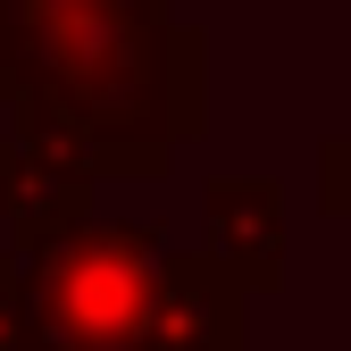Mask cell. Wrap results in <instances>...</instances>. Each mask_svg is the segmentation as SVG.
<instances>
[{
  "label": "cell",
  "instance_id": "6da1fadb",
  "mask_svg": "<svg viewBox=\"0 0 351 351\" xmlns=\"http://www.w3.org/2000/svg\"><path fill=\"white\" fill-rule=\"evenodd\" d=\"M9 101L42 93L93 125L109 176H159L209 125V51L167 0H0Z\"/></svg>",
  "mask_w": 351,
  "mask_h": 351
},
{
  "label": "cell",
  "instance_id": "7a4b0ae2",
  "mask_svg": "<svg viewBox=\"0 0 351 351\" xmlns=\"http://www.w3.org/2000/svg\"><path fill=\"white\" fill-rule=\"evenodd\" d=\"M159 226L143 217H75L67 234L25 251V293L51 351H143L159 293Z\"/></svg>",
  "mask_w": 351,
  "mask_h": 351
},
{
  "label": "cell",
  "instance_id": "3957f363",
  "mask_svg": "<svg viewBox=\"0 0 351 351\" xmlns=\"http://www.w3.org/2000/svg\"><path fill=\"white\" fill-rule=\"evenodd\" d=\"M251 285L226 251H167L151 293V343L143 351H251Z\"/></svg>",
  "mask_w": 351,
  "mask_h": 351
},
{
  "label": "cell",
  "instance_id": "277c9868",
  "mask_svg": "<svg viewBox=\"0 0 351 351\" xmlns=\"http://www.w3.org/2000/svg\"><path fill=\"white\" fill-rule=\"evenodd\" d=\"M75 217H93V176L67 167V159H51L42 143H25L9 125V134H0V226L34 251V243L67 234Z\"/></svg>",
  "mask_w": 351,
  "mask_h": 351
},
{
  "label": "cell",
  "instance_id": "5b68a950",
  "mask_svg": "<svg viewBox=\"0 0 351 351\" xmlns=\"http://www.w3.org/2000/svg\"><path fill=\"white\" fill-rule=\"evenodd\" d=\"M201 243L226 251L251 293L285 285V193L268 176H217L201 193Z\"/></svg>",
  "mask_w": 351,
  "mask_h": 351
},
{
  "label": "cell",
  "instance_id": "8992f818",
  "mask_svg": "<svg viewBox=\"0 0 351 351\" xmlns=\"http://www.w3.org/2000/svg\"><path fill=\"white\" fill-rule=\"evenodd\" d=\"M0 351H51V335L34 318V293H25V243L0 251Z\"/></svg>",
  "mask_w": 351,
  "mask_h": 351
},
{
  "label": "cell",
  "instance_id": "52a82bcc",
  "mask_svg": "<svg viewBox=\"0 0 351 351\" xmlns=\"http://www.w3.org/2000/svg\"><path fill=\"white\" fill-rule=\"evenodd\" d=\"M318 209L351 226V125L318 143Z\"/></svg>",
  "mask_w": 351,
  "mask_h": 351
},
{
  "label": "cell",
  "instance_id": "ba28073f",
  "mask_svg": "<svg viewBox=\"0 0 351 351\" xmlns=\"http://www.w3.org/2000/svg\"><path fill=\"white\" fill-rule=\"evenodd\" d=\"M0 101H9V75H0Z\"/></svg>",
  "mask_w": 351,
  "mask_h": 351
}]
</instances>
